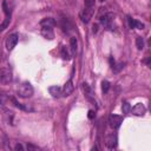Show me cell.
I'll return each instance as SVG.
<instances>
[{
	"instance_id": "obj_1",
	"label": "cell",
	"mask_w": 151,
	"mask_h": 151,
	"mask_svg": "<svg viewBox=\"0 0 151 151\" xmlns=\"http://www.w3.org/2000/svg\"><path fill=\"white\" fill-rule=\"evenodd\" d=\"M33 94V87L28 81L22 83L18 88V96L21 98H28Z\"/></svg>"
},
{
	"instance_id": "obj_2",
	"label": "cell",
	"mask_w": 151,
	"mask_h": 151,
	"mask_svg": "<svg viewBox=\"0 0 151 151\" xmlns=\"http://www.w3.org/2000/svg\"><path fill=\"white\" fill-rule=\"evenodd\" d=\"M93 13H94V7H84V9L79 13V17L83 22L87 24L90 21V19L92 18Z\"/></svg>"
},
{
	"instance_id": "obj_3",
	"label": "cell",
	"mask_w": 151,
	"mask_h": 151,
	"mask_svg": "<svg viewBox=\"0 0 151 151\" xmlns=\"http://www.w3.org/2000/svg\"><path fill=\"white\" fill-rule=\"evenodd\" d=\"M11 81H12V72L6 67L0 68V83L6 85Z\"/></svg>"
},
{
	"instance_id": "obj_4",
	"label": "cell",
	"mask_w": 151,
	"mask_h": 151,
	"mask_svg": "<svg viewBox=\"0 0 151 151\" xmlns=\"http://www.w3.org/2000/svg\"><path fill=\"white\" fill-rule=\"evenodd\" d=\"M113 19H114V14L113 13H105L104 15L100 17V22H101L103 26H105L106 28H110L111 29Z\"/></svg>"
},
{
	"instance_id": "obj_5",
	"label": "cell",
	"mask_w": 151,
	"mask_h": 151,
	"mask_svg": "<svg viewBox=\"0 0 151 151\" xmlns=\"http://www.w3.org/2000/svg\"><path fill=\"white\" fill-rule=\"evenodd\" d=\"M122 123H123V117H122V116L111 114V116L109 117V125H110L112 129H118Z\"/></svg>"
},
{
	"instance_id": "obj_6",
	"label": "cell",
	"mask_w": 151,
	"mask_h": 151,
	"mask_svg": "<svg viewBox=\"0 0 151 151\" xmlns=\"http://www.w3.org/2000/svg\"><path fill=\"white\" fill-rule=\"evenodd\" d=\"M17 44H18V34L17 33H13V34L7 37V39H6V48L8 51H12L15 47Z\"/></svg>"
},
{
	"instance_id": "obj_7",
	"label": "cell",
	"mask_w": 151,
	"mask_h": 151,
	"mask_svg": "<svg viewBox=\"0 0 151 151\" xmlns=\"http://www.w3.org/2000/svg\"><path fill=\"white\" fill-rule=\"evenodd\" d=\"M105 144L109 149H114L117 146V134L116 133H110L105 138Z\"/></svg>"
},
{
	"instance_id": "obj_8",
	"label": "cell",
	"mask_w": 151,
	"mask_h": 151,
	"mask_svg": "<svg viewBox=\"0 0 151 151\" xmlns=\"http://www.w3.org/2000/svg\"><path fill=\"white\" fill-rule=\"evenodd\" d=\"M72 92H73V83H72V80H68V81L65 83V85H64V87H63V90H61V94H63L64 97H67V96H70Z\"/></svg>"
},
{
	"instance_id": "obj_9",
	"label": "cell",
	"mask_w": 151,
	"mask_h": 151,
	"mask_svg": "<svg viewBox=\"0 0 151 151\" xmlns=\"http://www.w3.org/2000/svg\"><path fill=\"white\" fill-rule=\"evenodd\" d=\"M131 111H132V113L134 116H144L146 109H145V106L143 104L139 103V104H136L133 107H131Z\"/></svg>"
},
{
	"instance_id": "obj_10",
	"label": "cell",
	"mask_w": 151,
	"mask_h": 151,
	"mask_svg": "<svg viewBox=\"0 0 151 151\" xmlns=\"http://www.w3.org/2000/svg\"><path fill=\"white\" fill-rule=\"evenodd\" d=\"M41 35L48 40H52L54 38V33L52 31V27H42L41 28Z\"/></svg>"
},
{
	"instance_id": "obj_11",
	"label": "cell",
	"mask_w": 151,
	"mask_h": 151,
	"mask_svg": "<svg viewBox=\"0 0 151 151\" xmlns=\"http://www.w3.org/2000/svg\"><path fill=\"white\" fill-rule=\"evenodd\" d=\"M55 20L53 18H44L40 21V26L41 27H54L55 26Z\"/></svg>"
},
{
	"instance_id": "obj_12",
	"label": "cell",
	"mask_w": 151,
	"mask_h": 151,
	"mask_svg": "<svg viewBox=\"0 0 151 151\" xmlns=\"http://www.w3.org/2000/svg\"><path fill=\"white\" fill-rule=\"evenodd\" d=\"M81 85H83V91H84L85 96H86L88 99H92V97H93V91H92V88L90 87V85L86 84V83H83Z\"/></svg>"
},
{
	"instance_id": "obj_13",
	"label": "cell",
	"mask_w": 151,
	"mask_h": 151,
	"mask_svg": "<svg viewBox=\"0 0 151 151\" xmlns=\"http://www.w3.org/2000/svg\"><path fill=\"white\" fill-rule=\"evenodd\" d=\"M48 92L53 96V97H59L60 94H61V88L59 87V86H51V87H48Z\"/></svg>"
},
{
	"instance_id": "obj_14",
	"label": "cell",
	"mask_w": 151,
	"mask_h": 151,
	"mask_svg": "<svg viewBox=\"0 0 151 151\" xmlns=\"http://www.w3.org/2000/svg\"><path fill=\"white\" fill-rule=\"evenodd\" d=\"M12 101H13V104H14L18 109H20V110H24V111H32V107H29V106H25V105L20 104L15 98H12Z\"/></svg>"
},
{
	"instance_id": "obj_15",
	"label": "cell",
	"mask_w": 151,
	"mask_h": 151,
	"mask_svg": "<svg viewBox=\"0 0 151 151\" xmlns=\"http://www.w3.org/2000/svg\"><path fill=\"white\" fill-rule=\"evenodd\" d=\"M122 111H123L124 114H129L131 112V105L127 101H123V104H122Z\"/></svg>"
},
{
	"instance_id": "obj_16",
	"label": "cell",
	"mask_w": 151,
	"mask_h": 151,
	"mask_svg": "<svg viewBox=\"0 0 151 151\" xmlns=\"http://www.w3.org/2000/svg\"><path fill=\"white\" fill-rule=\"evenodd\" d=\"M60 54H61V58H63L64 60H70V59H71V55H70V53H68V51L66 50V47H65V46H63V47H61Z\"/></svg>"
},
{
	"instance_id": "obj_17",
	"label": "cell",
	"mask_w": 151,
	"mask_h": 151,
	"mask_svg": "<svg viewBox=\"0 0 151 151\" xmlns=\"http://www.w3.org/2000/svg\"><path fill=\"white\" fill-rule=\"evenodd\" d=\"M9 20H11V15H6V19L0 24V32H2L9 25Z\"/></svg>"
},
{
	"instance_id": "obj_18",
	"label": "cell",
	"mask_w": 151,
	"mask_h": 151,
	"mask_svg": "<svg viewBox=\"0 0 151 151\" xmlns=\"http://www.w3.org/2000/svg\"><path fill=\"white\" fill-rule=\"evenodd\" d=\"M70 44H71V50H72V53H76V52H77V46H78L77 38L72 37V38H71V40H70Z\"/></svg>"
},
{
	"instance_id": "obj_19",
	"label": "cell",
	"mask_w": 151,
	"mask_h": 151,
	"mask_svg": "<svg viewBox=\"0 0 151 151\" xmlns=\"http://www.w3.org/2000/svg\"><path fill=\"white\" fill-rule=\"evenodd\" d=\"M136 46L138 50H143L144 48V40L142 37H137L136 38Z\"/></svg>"
},
{
	"instance_id": "obj_20",
	"label": "cell",
	"mask_w": 151,
	"mask_h": 151,
	"mask_svg": "<svg viewBox=\"0 0 151 151\" xmlns=\"http://www.w3.org/2000/svg\"><path fill=\"white\" fill-rule=\"evenodd\" d=\"M101 90H103L104 93H106L110 90V83L107 80H103L101 81Z\"/></svg>"
},
{
	"instance_id": "obj_21",
	"label": "cell",
	"mask_w": 151,
	"mask_h": 151,
	"mask_svg": "<svg viewBox=\"0 0 151 151\" xmlns=\"http://www.w3.org/2000/svg\"><path fill=\"white\" fill-rule=\"evenodd\" d=\"M124 65H125V64H124V63H122V61H120V63H118V64H114V66L112 67L113 72L118 73V72H119V71H120V70H122V68L124 67Z\"/></svg>"
},
{
	"instance_id": "obj_22",
	"label": "cell",
	"mask_w": 151,
	"mask_h": 151,
	"mask_svg": "<svg viewBox=\"0 0 151 151\" xmlns=\"http://www.w3.org/2000/svg\"><path fill=\"white\" fill-rule=\"evenodd\" d=\"M2 8H4V12H5L6 15H11V12H9V9L7 7V2L6 1H2Z\"/></svg>"
},
{
	"instance_id": "obj_23",
	"label": "cell",
	"mask_w": 151,
	"mask_h": 151,
	"mask_svg": "<svg viewBox=\"0 0 151 151\" xmlns=\"http://www.w3.org/2000/svg\"><path fill=\"white\" fill-rule=\"evenodd\" d=\"M133 28H138V29H143L144 28V25L140 22V21H138V20H134V26H133Z\"/></svg>"
},
{
	"instance_id": "obj_24",
	"label": "cell",
	"mask_w": 151,
	"mask_h": 151,
	"mask_svg": "<svg viewBox=\"0 0 151 151\" xmlns=\"http://www.w3.org/2000/svg\"><path fill=\"white\" fill-rule=\"evenodd\" d=\"M85 7H94V0H84Z\"/></svg>"
},
{
	"instance_id": "obj_25",
	"label": "cell",
	"mask_w": 151,
	"mask_h": 151,
	"mask_svg": "<svg viewBox=\"0 0 151 151\" xmlns=\"http://www.w3.org/2000/svg\"><path fill=\"white\" fill-rule=\"evenodd\" d=\"M127 20H129V26H130V28H133V26H134V19H132L131 17H129Z\"/></svg>"
},
{
	"instance_id": "obj_26",
	"label": "cell",
	"mask_w": 151,
	"mask_h": 151,
	"mask_svg": "<svg viewBox=\"0 0 151 151\" xmlns=\"http://www.w3.org/2000/svg\"><path fill=\"white\" fill-rule=\"evenodd\" d=\"M94 117H96V113H94V111L90 110V111H88V118H90V119H93Z\"/></svg>"
},
{
	"instance_id": "obj_27",
	"label": "cell",
	"mask_w": 151,
	"mask_h": 151,
	"mask_svg": "<svg viewBox=\"0 0 151 151\" xmlns=\"http://www.w3.org/2000/svg\"><path fill=\"white\" fill-rule=\"evenodd\" d=\"M27 149H28V150H38L39 147H38V146H34V145H32V144H27Z\"/></svg>"
},
{
	"instance_id": "obj_28",
	"label": "cell",
	"mask_w": 151,
	"mask_h": 151,
	"mask_svg": "<svg viewBox=\"0 0 151 151\" xmlns=\"http://www.w3.org/2000/svg\"><path fill=\"white\" fill-rule=\"evenodd\" d=\"M14 149H15V150H20V151H22V150H24V146H22L21 144H17V145L14 146Z\"/></svg>"
},
{
	"instance_id": "obj_29",
	"label": "cell",
	"mask_w": 151,
	"mask_h": 151,
	"mask_svg": "<svg viewBox=\"0 0 151 151\" xmlns=\"http://www.w3.org/2000/svg\"><path fill=\"white\" fill-rule=\"evenodd\" d=\"M114 64H116V61H114V59L111 57V58H110V65H111V68L114 66Z\"/></svg>"
},
{
	"instance_id": "obj_30",
	"label": "cell",
	"mask_w": 151,
	"mask_h": 151,
	"mask_svg": "<svg viewBox=\"0 0 151 151\" xmlns=\"http://www.w3.org/2000/svg\"><path fill=\"white\" fill-rule=\"evenodd\" d=\"M92 28H93V29H92V31H93V33H97V31H98V25H93V27H92Z\"/></svg>"
},
{
	"instance_id": "obj_31",
	"label": "cell",
	"mask_w": 151,
	"mask_h": 151,
	"mask_svg": "<svg viewBox=\"0 0 151 151\" xmlns=\"http://www.w3.org/2000/svg\"><path fill=\"white\" fill-rule=\"evenodd\" d=\"M99 1H104V0H99Z\"/></svg>"
}]
</instances>
